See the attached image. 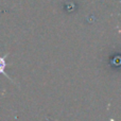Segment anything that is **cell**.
<instances>
[{
    "instance_id": "cell-1",
    "label": "cell",
    "mask_w": 121,
    "mask_h": 121,
    "mask_svg": "<svg viewBox=\"0 0 121 121\" xmlns=\"http://www.w3.org/2000/svg\"><path fill=\"white\" fill-rule=\"evenodd\" d=\"M8 55V54H6ZM5 55V56H6ZM5 56H3V57H1L0 56V74H3V75H5L8 79H10L11 81H13L12 80V78L10 77L9 74H6V72H5V67H6V62H5Z\"/></svg>"
}]
</instances>
